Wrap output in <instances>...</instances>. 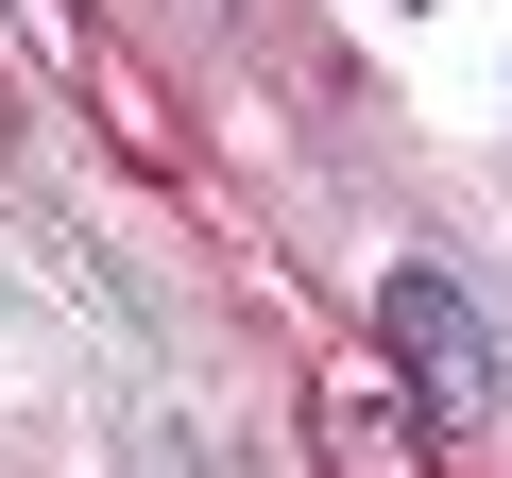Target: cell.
<instances>
[{
  "mask_svg": "<svg viewBox=\"0 0 512 478\" xmlns=\"http://www.w3.org/2000/svg\"><path fill=\"white\" fill-rule=\"evenodd\" d=\"M376 342H393V376H410L427 410H495V325L461 308V274H427V257H410V274L376 291Z\"/></svg>",
  "mask_w": 512,
  "mask_h": 478,
  "instance_id": "6da1fadb",
  "label": "cell"
}]
</instances>
